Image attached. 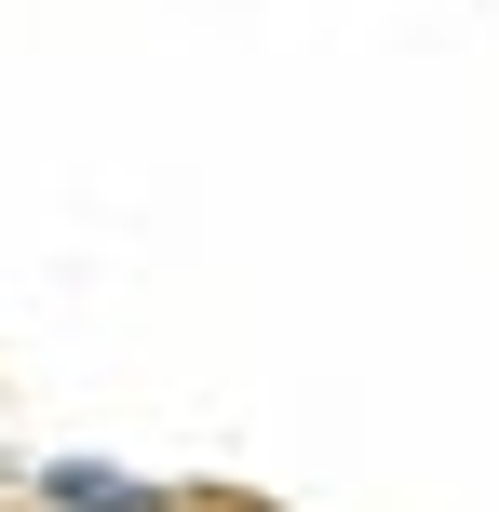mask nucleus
Masks as SVG:
<instances>
[{"instance_id":"obj_1","label":"nucleus","mask_w":499,"mask_h":512,"mask_svg":"<svg viewBox=\"0 0 499 512\" xmlns=\"http://www.w3.org/2000/svg\"><path fill=\"white\" fill-rule=\"evenodd\" d=\"M54 499H68V512H162L135 472H95V459H54Z\"/></svg>"}]
</instances>
